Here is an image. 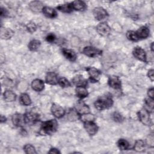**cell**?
I'll return each instance as SVG.
<instances>
[{
	"instance_id": "obj_33",
	"label": "cell",
	"mask_w": 154,
	"mask_h": 154,
	"mask_svg": "<svg viewBox=\"0 0 154 154\" xmlns=\"http://www.w3.org/2000/svg\"><path fill=\"white\" fill-rule=\"evenodd\" d=\"M126 37L129 40H131V41H133V42H137V41L139 40L138 37H137V35L136 34L135 31H128L127 33H126Z\"/></svg>"
},
{
	"instance_id": "obj_5",
	"label": "cell",
	"mask_w": 154,
	"mask_h": 154,
	"mask_svg": "<svg viewBox=\"0 0 154 154\" xmlns=\"http://www.w3.org/2000/svg\"><path fill=\"white\" fill-rule=\"evenodd\" d=\"M86 70L89 75L90 79L91 82H97L99 80L101 75L100 70L94 67H88L86 68Z\"/></svg>"
},
{
	"instance_id": "obj_3",
	"label": "cell",
	"mask_w": 154,
	"mask_h": 154,
	"mask_svg": "<svg viewBox=\"0 0 154 154\" xmlns=\"http://www.w3.org/2000/svg\"><path fill=\"white\" fill-rule=\"evenodd\" d=\"M140 121L144 125L149 126L151 124V120L149 111L145 108L140 109L137 113Z\"/></svg>"
},
{
	"instance_id": "obj_23",
	"label": "cell",
	"mask_w": 154,
	"mask_h": 154,
	"mask_svg": "<svg viewBox=\"0 0 154 154\" xmlns=\"http://www.w3.org/2000/svg\"><path fill=\"white\" fill-rule=\"evenodd\" d=\"M75 93L78 97L83 99L88 96V93L85 87H76L75 89Z\"/></svg>"
},
{
	"instance_id": "obj_38",
	"label": "cell",
	"mask_w": 154,
	"mask_h": 154,
	"mask_svg": "<svg viewBox=\"0 0 154 154\" xmlns=\"http://www.w3.org/2000/svg\"><path fill=\"white\" fill-rule=\"evenodd\" d=\"M55 39H56V37H55V34H52V33H50V34H48L47 36L46 37V40L49 43L54 42L55 40Z\"/></svg>"
},
{
	"instance_id": "obj_29",
	"label": "cell",
	"mask_w": 154,
	"mask_h": 154,
	"mask_svg": "<svg viewBox=\"0 0 154 154\" xmlns=\"http://www.w3.org/2000/svg\"><path fill=\"white\" fill-rule=\"evenodd\" d=\"M20 102L25 106H28L31 103V100L28 94L26 93H22L19 97Z\"/></svg>"
},
{
	"instance_id": "obj_15",
	"label": "cell",
	"mask_w": 154,
	"mask_h": 154,
	"mask_svg": "<svg viewBox=\"0 0 154 154\" xmlns=\"http://www.w3.org/2000/svg\"><path fill=\"white\" fill-rule=\"evenodd\" d=\"M72 82L76 87H85L87 85V81L85 79L82 75H78L73 77L72 79Z\"/></svg>"
},
{
	"instance_id": "obj_28",
	"label": "cell",
	"mask_w": 154,
	"mask_h": 154,
	"mask_svg": "<svg viewBox=\"0 0 154 154\" xmlns=\"http://www.w3.org/2000/svg\"><path fill=\"white\" fill-rule=\"evenodd\" d=\"M145 143L142 140H138L135 141L134 149L137 152H142L145 149Z\"/></svg>"
},
{
	"instance_id": "obj_40",
	"label": "cell",
	"mask_w": 154,
	"mask_h": 154,
	"mask_svg": "<svg viewBox=\"0 0 154 154\" xmlns=\"http://www.w3.org/2000/svg\"><path fill=\"white\" fill-rule=\"evenodd\" d=\"M147 94H148L149 97L153 99V96H154V90H153V88H149L148 90Z\"/></svg>"
},
{
	"instance_id": "obj_43",
	"label": "cell",
	"mask_w": 154,
	"mask_h": 154,
	"mask_svg": "<svg viewBox=\"0 0 154 154\" xmlns=\"http://www.w3.org/2000/svg\"><path fill=\"white\" fill-rule=\"evenodd\" d=\"M49 153H55V154H57V153H60V152L56 148H51L50 149V150L48 152Z\"/></svg>"
},
{
	"instance_id": "obj_19",
	"label": "cell",
	"mask_w": 154,
	"mask_h": 154,
	"mask_svg": "<svg viewBox=\"0 0 154 154\" xmlns=\"http://www.w3.org/2000/svg\"><path fill=\"white\" fill-rule=\"evenodd\" d=\"M31 87L35 91H41L44 89L45 84L42 80L35 79L31 82Z\"/></svg>"
},
{
	"instance_id": "obj_14",
	"label": "cell",
	"mask_w": 154,
	"mask_h": 154,
	"mask_svg": "<svg viewBox=\"0 0 154 154\" xmlns=\"http://www.w3.org/2000/svg\"><path fill=\"white\" fill-rule=\"evenodd\" d=\"M135 32L138 40H140L147 38L149 35L150 31L147 26H141L137 31H135Z\"/></svg>"
},
{
	"instance_id": "obj_37",
	"label": "cell",
	"mask_w": 154,
	"mask_h": 154,
	"mask_svg": "<svg viewBox=\"0 0 154 154\" xmlns=\"http://www.w3.org/2000/svg\"><path fill=\"white\" fill-rule=\"evenodd\" d=\"M145 105L149 108V109L151 110V111H153V99H151L150 97L147 98L145 99Z\"/></svg>"
},
{
	"instance_id": "obj_45",
	"label": "cell",
	"mask_w": 154,
	"mask_h": 154,
	"mask_svg": "<svg viewBox=\"0 0 154 154\" xmlns=\"http://www.w3.org/2000/svg\"><path fill=\"white\" fill-rule=\"evenodd\" d=\"M151 50H152V52H153V42L151 44Z\"/></svg>"
},
{
	"instance_id": "obj_16",
	"label": "cell",
	"mask_w": 154,
	"mask_h": 154,
	"mask_svg": "<svg viewBox=\"0 0 154 154\" xmlns=\"http://www.w3.org/2000/svg\"><path fill=\"white\" fill-rule=\"evenodd\" d=\"M12 122L13 125L16 126H22L24 123H25L24 115H22L21 114L19 113L14 114L12 116Z\"/></svg>"
},
{
	"instance_id": "obj_21",
	"label": "cell",
	"mask_w": 154,
	"mask_h": 154,
	"mask_svg": "<svg viewBox=\"0 0 154 154\" xmlns=\"http://www.w3.org/2000/svg\"><path fill=\"white\" fill-rule=\"evenodd\" d=\"M42 12L46 17L49 18H54L57 16V13L55 10L48 6H45L43 8Z\"/></svg>"
},
{
	"instance_id": "obj_20",
	"label": "cell",
	"mask_w": 154,
	"mask_h": 154,
	"mask_svg": "<svg viewBox=\"0 0 154 154\" xmlns=\"http://www.w3.org/2000/svg\"><path fill=\"white\" fill-rule=\"evenodd\" d=\"M44 7L43 4L40 1H32L29 4V9L33 12H40L42 11L43 8Z\"/></svg>"
},
{
	"instance_id": "obj_27",
	"label": "cell",
	"mask_w": 154,
	"mask_h": 154,
	"mask_svg": "<svg viewBox=\"0 0 154 154\" xmlns=\"http://www.w3.org/2000/svg\"><path fill=\"white\" fill-rule=\"evenodd\" d=\"M41 42L38 40L33 39L31 40L28 43V49L31 51H37L40 46Z\"/></svg>"
},
{
	"instance_id": "obj_9",
	"label": "cell",
	"mask_w": 154,
	"mask_h": 154,
	"mask_svg": "<svg viewBox=\"0 0 154 154\" xmlns=\"http://www.w3.org/2000/svg\"><path fill=\"white\" fill-rule=\"evenodd\" d=\"M75 108L76 112L79 115L89 113L90 110L89 106L87 105H86L84 102L80 100L75 104Z\"/></svg>"
},
{
	"instance_id": "obj_35",
	"label": "cell",
	"mask_w": 154,
	"mask_h": 154,
	"mask_svg": "<svg viewBox=\"0 0 154 154\" xmlns=\"http://www.w3.org/2000/svg\"><path fill=\"white\" fill-rule=\"evenodd\" d=\"M26 28L27 31L31 33H32L35 32L37 29V26L34 22H30L26 25Z\"/></svg>"
},
{
	"instance_id": "obj_18",
	"label": "cell",
	"mask_w": 154,
	"mask_h": 154,
	"mask_svg": "<svg viewBox=\"0 0 154 154\" xmlns=\"http://www.w3.org/2000/svg\"><path fill=\"white\" fill-rule=\"evenodd\" d=\"M62 53L64 57L70 61H75L76 60L77 56L75 52L69 49H63Z\"/></svg>"
},
{
	"instance_id": "obj_42",
	"label": "cell",
	"mask_w": 154,
	"mask_h": 154,
	"mask_svg": "<svg viewBox=\"0 0 154 154\" xmlns=\"http://www.w3.org/2000/svg\"><path fill=\"white\" fill-rule=\"evenodd\" d=\"M7 14H8V11L7 10V9L1 7V16L2 17V16L6 17L7 16Z\"/></svg>"
},
{
	"instance_id": "obj_13",
	"label": "cell",
	"mask_w": 154,
	"mask_h": 154,
	"mask_svg": "<svg viewBox=\"0 0 154 154\" xmlns=\"http://www.w3.org/2000/svg\"><path fill=\"white\" fill-rule=\"evenodd\" d=\"M24 119L25 123H34L38 120L39 115L35 112H28L24 114Z\"/></svg>"
},
{
	"instance_id": "obj_41",
	"label": "cell",
	"mask_w": 154,
	"mask_h": 154,
	"mask_svg": "<svg viewBox=\"0 0 154 154\" xmlns=\"http://www.w3.org/2000/svg\"><path fill=\"white\" fill-rule=\"evenodd\" d=\"M153 69H150L148 71V73H147V75H148V77L149 78V79L152 81H153L154 80V77H153Z\"/></svg>"
},
{
	"instance_id": "obj_26",
	"label": "cell",
	"mask_w": 154,
	"mask_h": 154,
	"mask_svg": "<svg viewBox=\"0 0 154 154\" xmlns=\"http://www.w3.org/2000/svg\"><path fill=\"white\" fill-rule=\"evenodd\" d=\"M57 8L63 13H70L73 11V8L72 3H66L64 4H61L57 7Z\"/></svg>"
},
{
	"instance_id": "obj_44",
	"label": "cell",
	"mask_w": 154,
	"mask_h": 154,
	"mask_svg": "<svg viewBox=\"0 0 154 154\" xmlns=\"http://www.w3.org/2000/svg\"><path fill=\"white\" fill-rule=\"evenodd\" d=\"M6 120H7L6 117H5V116H4L1 115V123L5 122H6Z\"/></svg>"
},
{
	"instance_id": "obj_34",
	"label": "cell",
	"mask_w": 154,
	"mask_h": 154,
	"mask_svg": "<svg viewBox=\"0 0 154 154\" xmlns=\"http://www.w3.org/2000/svg\"><path fill=\"white\" fill-rule=\"evenodd\" d=\"M58 84L63 88L65 87H69L70 86V82L66 78H61L58 79Z\"/></svg>"
},
{
	"instance_id": "obj_2",
	"label": "cell",
	"mask_w": 154,
	"mask_h": 154,
	"mask_svg": "<svg viewBox=\"0 0 154 154\" xmlns=\"http://www.w3.org/2000/svg\"><path fill=\"white\" fill-rule=\"evenodd\" d=\"M58 128V122L55 119L43 122L41 125V131L45 134H51L55 132Z\"/></svg>"
},
{
	"instance_id": "obj_36",
	"label": "cell",
	"mask_w": 154,
	"mask_h": 154,
	"mask_svg": "<svg viewBox=\"0 0 154 154\" xmlns=\"http://www.w3.org/2000/svg\"><path fill=\"white\" fill-rule=\"evenodd\" d=\"M112 116V117L114 121L116 122H121L123 121V117L120 113L117 112H114Z\"/></svg>"
},
{
	"instance_id": "obj_12",
	"label": "cell",
	"mask_w": 154,
	"mask_h": 154,
	"mask_svg": "<svg viewBox=\"0 0 154 154\" xmlns=\"http://www.w3.org/2000/svg\"><path fill=\"white\" fill-rule=\"evenodd\" d=\"M108 85L112 88L118 90L121 88L122 83L120 78L117 76H109L108 81Z\"/></svg>"
},
{
	"instance_id": "obj_17",
	"label": "cell",
	"mask_w": 154,
	"mask_h": 154,
	"mask_svg": "<svg viewBox=\"0 0 154 154\" xmlns=\"http://www.w3.org/2000/svg\"><path fill=\"white\" fill-rule=\"evenodd\" d=\"M46 82L50 85H56L58 84V79L57 74L53 72H48L45 77Z\"/></svg>"
},
{
	"instance_id": "obj_8",
	"label": "cell",
	"mask_w": 154,
	"mask_h": 154,
	"mask_svg": "<svg viewBox=\"0 0 154 154\" xmlns=\"http://www.w3.org/2000/svg\"><path fill=\"white\" fill-rule=\"evenodd\" d=\"M84 126L87 133L91 136L94 135L99 129L97 125L94 122H84Z\"/></svg>"
},
{
	"instance_id": "obj_39",
	"label": "cell",
	"mask_w": 154,
	"mask_h": 154,
	"mask_svg": "<svg viewBox=\"0 0 154 154\" xmlns=\"http://www.w3.org/2000/svg\"><path fill=\"white\" fill-rule=\"evenodd\" d=\"M153 134H151L149 135L148 138L147 139V144L151 147H153L154 144V140H153Z\"/></svg>"
},
{
	"instance_id": "obj_10",
	"label": "cell",
	"mask_w": 154,
	"mask_h": 154,
	"mask_svg": "<svg viewBox=\"0 0 154 154\" xmlns=\"http://www.w3.org/2000/svg\"><path fill=\"white\" fill-rule=\"evenodd\" d=\"M132 54L135 58H136L138 60L143 62H146V54L143 48L138 46L134 48L132 51Z\"/></svg>"
},
{
	"instance_id": "obj_30",
	"label": "cell",
	"mask_w": 154,
	"mask_h": 154,
	"mask_svg": "<svg viewBox=\"0 0 154 154\" xmlns=\"http://www.w3.org/2000/svg\"><path fill=\"white\" fill-rule=\"evenodd\" d=\"M117 146L119 148L122 150H128L129 147V144L128 141L123 138H120L118 140Z\"/></svg>"
},
{
	"instance_id": "obj_24",
	"label": "cell",
	"mask_w": 154,
	"mask_h": 154,
	"mask_svg": "<svg viewBox=\"0 0 154 154\" xmlns=\"http://www.w3.org/2000/svg\"><path fill=\"white\" fill-rule=\"evenodd\" d=\"M72 5L74 10L79 11H84L87 8V5L85 3L82 1H73V2H72Z\"/></svg>"
},
{
	"instance_id": "obj_11",
	"label": "cell",
	"mask_w": 154,
	"mask_h": 154,
	"mask_svg": "<svg viewBox=\"0 0 154 154\" xmlns=\"http://www.w3.org/2000/svg\"><path fill=\"white\" fill-rule=\"evenodd\" d=\"M51 110L53 116L58 119L62 117L65 114L64 109L60 105H58L55 103L52 104Z\"/></svg>"
},
{
	"instance_id": "obj_1",
	"label": "cell",
	"mask_w": 154,
	"mask_h": 154,
	"mask_svg": "<svg viewBox=\"0 0 154 154\" xmlns=\"http://www.w3.org/2000/svg\"><path fill=\"white\" fill-rule=\"evenodd\" d=\"M113 104V100L110 96H105L97 99L94 105L95 108L100 111L109 108Z\"/></svg>"
},
{
	"instance_id": "obj_4",
	"label": "cell",
	"mask_w": 154,
	"mask_h": 154,
	"mask_svg": "<svg viewBox=\"0 0 154 154\" xmlns=\"http://www.w3.org/2000/svg\"><path fill=\"white\" fill-rule=\"evenodd\" d=\"M96 31L99 35L103 37H107L110 34L111 29L106 22H102L97 25L96 26Z\"/></svg>"
},
{
	"instance_id": "obj_25",
	"label": "cell",
	"mask_w": 154,
	"mask_h": 154,
	"mask_svg": "<svg viewBox=\"0 0 154 154\" xmlns=\"http://www.w3.org/2000/svg\"><path fill=\"white\" fill-rule=\"evenodd\" d=\"M4 99L7 102H13L16 100V95L11 90H6L3 94Z\"/></svg>"
},
{
	"instance_id": "obj_31",
	"label": "cell",
	"mask_w": 154,
	"mask_h": 154,
	"mask_svg": "<svg viewBox=\"0 0 154 154\" xmlns=\"http://www.w3.org/2000/svg\"><path fill=\"white\" fill-rule=\"evenodd\" d=\"M80 119L83 122H94V120L95 119V117H94V116L93 114H90L89 112V113H87V114L80 115Z\"/></svg>"
},
{
	"instance_id": "obj_7",
	"label": "cell",
	"mask_w": 154,
	"mask_h": 154,
	"mask_svg": "<svg viewBox=\"0 0 154 154\" xmlns=\"http://www.w3.org/2000/svg\"><path fill=\"white\" fill-rule=\"evenodd\" d=\"M93 15L96 19L98 20H102L106 19L108 14L107 11L101 7H97L93 10Z\"/></svg>"
},
{
	"instance_id": "obj_32",
	"label": "cell",
	"mask_w": 154,
	"mask_h": 154,
	"mask_svg": "<svg viewBox=\"0 0 154 154\" xmlns=\"http://www.w3.org/2000/svg\"><path fill=\"white\" fill-rule=\"evenodd\" d=\"M23 150L25 153L27 154H34V153H37V152L35 151V147L30 144H27L24 146L23 147Z\"/></svg>"
},
{
	"instance_id": "obj_22",
	"label": "cell",
	"mask_w": 154,
	"mask_h": 154,
	"mask_svg": "<svg viewBox=\"0 0 154 154\" xmlns=\"http://www.w3.org/2000/svg\"><path fill=\"white\" fill-rule=\"evenodd\" d=\"M14 34V32L10 28H1V37L2 39H10Z\"/></svg>"
},
{
	"instance_id": "obj_6",
	"label": "cell",
	"mask_w": 154,
	"mask_h": 154,
	"mask_svg": "<svg viewBox=\"0 0 154 154\" xmlns=\"http://www.w3.org/2000/svg\"><path fill=\"white\" fill-rule=\"evenodd\" d=\"M82 52L86 56L93 58L101 55L102 51L93 46H85Z\"/></svg>"
}]
</instances>
